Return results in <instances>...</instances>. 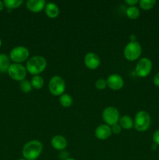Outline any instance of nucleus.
I'll return each mask as SVG.
<instances>
[{
  "mask_svg": "<svg viewBox=\"0 0 159 160\" xmlns=\"http://www.w3.org/2000/svg\"><path fill=\"white\" fill-rule=\"evenodd\" d=\"M43 151V145L40 141L31 140L24 145L22 149L23 159L26 160H36Z\"/></svg>",
  "mask_w": 159,
  "mask_h": 160,
  "instance_id": "nucleus-1",
  "label": "nucleus"
},
{
  "mask_svg": "<svg viewBox=\"0 0 159 160\" xmlns=\"http://www.w3.org/2000/svg\"><path fill=\"white\" fill-rule=\"evenodd\" d=\"M47 61L41 56H34L28 59L26 64V71L31 75H38L45 70Z\"/></svg>",
  "mask_w": 159,
  "mask_h": 160,
  "instance_id": "nucleus-2",
  "label": "nucleus"
},
{
  "mask_svg": "<svg viewBox=\"0 0 159 160\" xmlns=\"http://www.w3.org/2000/svg\"><path fill=\"white\" fill-rule=\"evenodd\" d=\"M133 128L139 132H144L149 129L151 123V118L147 111L140 110L136 114L134 118Z\"/></svg>",
  "mask_w": 159,
  "mask_h": 160,
  "instance_id": "nucleus-3",
  "label": "nucleus"
},
{
  "mask_svg": "<svg viewBox=\"0 0 159 160\" xmlns=\"http://www.w3.org/2000/svg\"><path fill=\"white\" fill-rule=\"evenodd\" d=\"M142 53V47L140 42H129L125 46L123 54L125 58L129 61H135L140 58Z\"/></svg>",
  "mask_w": 159,
  "mask_h": 160,
  "instance_id": "nucleus-4",
  "label": "nucleus"
},
{
  "mask_svg": "<svg viewBox=\"0 0 159 160\" xmlns=\"http://www.w3.org/2000/svg\"><path fill=\"white\" fill-rule=\"evenodd\" d=\"M48 89L51 95L55 96H61L65 91V82L60 76H54L50 79L48 83Z\"/></svg>",
  "mask_w": 159,
  "mask_h": 160,
  "instance_id": "nucleus-5",
  "label": "nucleus"
},
{
  "mask_svg": "<svg viewBox=\"0 0 159 160\" xmlns=\"http://www.w3.org/2000/svg\"><path fill=\"white\" fill-rule=\"evenodd\" d=\"M30 52L24 46H17L12 48L9 52V59L14 63H20L24 62L29 58Z\"/></svg>",
  "mask_w": 159,
  "mask_h": 160,
  "instance_id": "nucleus-6",
  "label": "nucleus"
},
{
  "mask_svg": "<svg viewBox=\"0 0 159 160\" xmlns=\"http://www.w3.org/2000/svg\"><path fill=\"white\" fill-rule=\"evenodd\" d=\"M119 112L114 106H108L103 110L102 119L105 124L112 127L118 123L119 120Z\"/></svg>",
  "mask_w": 159,
  "mask_h": 160,
  "instance_id": "nucleus-7",
  "label": "nucleus"
},
{
  "mask_svg": "<svg viewBox=\"0 0 159 160\" xmlns=\"http://www.w3.org/2000/svg\"><path fill=\"white\" fill-rule=\"evenodd\" d=\"M26 69L24 66L20 63H12L7 73L9 78L17 81H22L26 78Z\"/></svg>",
  "mask_w": 159,
  "mask_h": 160,
  "instance_id": "nucleus-8",
  "label": "nucleus"
},
{
  "mask_svg": "<svg viewBox=\"0 0 159 160\" xmlns=\"http://www.w3.org/2000/svg\"><path fill=\"white\" fill-rule=\"evenodd\" d=\"M152 62L148 58H142L136 66V74L139 78H146L151 73L152 70Z\"/></svg>",
  "mask_w": 159,
  "mask_h": 160,
  "instance_id": "nucleus-9",
  "label": "nucleus"
},
{
  "mask_svg": "<svg viewBox=\"0 0 159 160\" xmlns=\"http://www.w3.org/2000/svg\"><path fill=\"white\" fill-rule=\"evenodd\" d=\"M107 86L110 89L113 91H118L123 88L124 85V81L123 78L117 73H113L108 77L107 80Z\"/></svg>",
  "mask_w": 159,
  "mask_h": 160,
  "instance_id": "nucleus-10",
  "label": "nucleus"
},
{
  "mask_svg": "<svg viewBox=\"0 0 159 160\" xmlns=\"http://www.w3.org/2000/svg\"><path fill=\"white\" fill-rule=\"evenodd\" d=\"M84 64L90 70H96L98 68L101 62V59L98 55L94 52H88L85 55L84 59Z\"/></svg>",
  "mask_w": 159,
  "mask_h": 160,
  "instance_id": "nucleus-11",
  "label": "nucleus"
},
{
  "mask_svg": "<svg viewBox=\"0 0 159 160\" xmlns=\"http://www.w3.org/2000/svg\"><path fill=\"white\" fill-rule=\"evenodd\" d=\"M112 129L111 127L107 124H101L97 127L94 131L95 137L99 140H106L109 138L112 135Z\"/></svg>",
  "mask_w": 159,
  "mask_h": 160,
  "instance_id": "nucleus-12",
  "label": "nucleus"
},
{
  "mask_svg": "<svg viewBox=\"0 0 159 160\" xmlns=\"http://www.w3.org/2000/svg\"><path fill=\"white\" fill-rule=\"evenodd\" d=\"M45 0H27L26 2V8L32 12H40L45 9Z\"/></svg>",
  "mask_w": 159,
  "mask_h": 160,
  "instance_id": "nucleus-13",
  "label": "nucleus"
},
{
  "mask_svg": "<svg viewBox=\"0 0 159 160\" xmlns=\"http://www.w3.org/2000/svg\"><path fill=\"white\" fill-rule=\"evenodd\" d=\"M51 145L54 149L58 150V151H62L66 148L68 142L63 136L55 135L51 138Z\"/></svg>",
  "mask_w": 159,
  "mask_h": 160,
  "instance_id": "nucleus-14",
  "label": "nucleus"
},
{
  "mask_svg": "<svg viewBox=\"0 0 159 160\" xmlns=\"http://www.w3.org/2000/svg\"><path fill=\"white\" fill-rule=\"evenodd\" d=\"M45 11L47 17H48L51 19L56 18L59 14V6L54 2L46 3V6H45Z\"/></svg>",
  "mask_w": 159,
  "mask_h": 160,
  "instance_id": "nucleus-15",
  "label": "nucleus"
},
{
  "mask_svg": "<svg viewBox=\"0 0 159 160\" xmlns=\"http://www.w3.org/2000/svg\"><path fill=\"white\" fill-rule=\"evenodd\" d=\"M10 59L4 53H0V73H6L10 67Z\"/></svg>",
  "mask_w": 159,
  "mask_h": 160,
  "instance_id": "nucleus-16",
  "label": "nucleus"
},
{
  "mask_svg": "<svg viewBox=\"0 0 159 160\" xmlns=\"http://www.w3.org/2000/svg\"><path fill=\"white\" fill-rule=\"evenodd\" d=\"M118 122H119V125L121 126V128L125 130H130L134 126L133 120L129 116L127 115L120 117Z\"/></svg>",
  "mask_w": 159,
  "mask_h": 160,
  "instance_id": "nucleus-17",
  "label": "nucleus"
},
{
  "mask_svg": "<svg viewBox=\"0 0 159 160\" xmlns=\"http://www.w3.org/2000/svg\"><path fill=\"white\" fill-rule=\"evenodd\" d=\"M31 85L32 88L34 89H41L44 86V79L42 77H41L40 75H35V76H33V78H31Z\"/></svg>",
  "mask_w": 159,
  "mask_h": 160,
  "instance_id": "nucleus-18",
  "label": "nucleus"
},
{
  "mask_svg": "<svg viewBox=\"0 0 159 160\" xmlns=\"http://www.w3.org/2000/svg\"><path fill=\"white\" fill-rule=\"evenodd\" d=\"M126 14L128 18L131 20H136L140 17V9L137 6H129L126 11Z\"/></svg>",
  "mask_w": 159,
  "mask_h": 160,
  "instance_id": "nucleus-19",
  "label": "nucleus"
},
{
  "mask_svg": "<svg viewBox=\"0 0 159 160\" xmlns=\"http://www.w3.org/2000/svg\"><path fill=\"white\" fill-rule=\"evenodd\" d=\"M59 103L65 108H68L73 104V98L68 94H65L59 96Z\"/></svg>",
  "mask_w": 159,
  "mask_h": 160,
  "instance_id": "nucleus-20",
  "label": "nucleus"
},
{
  "mask_svg": "<svg viewBox=\"0 0 159 160\" xmlns=\"http://www.w3.org/2000/svg\"><path fill=\"white\" fill-rule=\"evenodd\" d=\"M5 7L9 9H14L20 7L23 3V0H5L3 1Z\"/></svg>",
  "mask_w": 159,
  "mask_h": 160,
  "instance_id": "nucleus-21",
  "label": "nucleus"
},
{
  "mask_svg": "<svg viewBox=\"0 0 159 160\" xmlns=\"http://www.w3.org/2000/svg\"><path fill=\"white\" fill-rule=\"evenodd\" d=\"M155 3V0H140L139 1L140 7L143 10H149V9H152Z\"/></svg>",
  "mask_w": 159,
  "mask_h": 160,
  "instance_id": "nucleus-22",
  "label": "nucleus"
},
{
  "mask_svg": "<svg viewBox=\"0 0 159 160\" xmlns=\"http://www.w3.org/2000/svg\"><path fill=\"white\" fill-rule=\"evenodd\" d=\"M20 88L24 93H29L31 92V90L33 89L32 85H31V81H28V80L24 79L23 81H20Z\"/></svg>",
  "mask_w": 159,
  "mask_h": 160,
  "instance_id": "nucleus-23",
  "label": "nucleus"
},
{
  "mask_svg": "<svg viewBox=\"0 0 159 160\" xmlns=\"http://www.w3.org/2000/svg\"><path fill=\"white\" fill-rule=\"evenodd\" d=\"M95 87L98 90H104L106 87H108L107 81H106V80L102 79V78L97 80L96 82H95Z\"/></svg>",
  "mask_w": 159,
  "mask_h": 160,
  "instance_id": "nucleus-24",
  "label": "nucleus"
},
{
  "mask_svg": "<svg viewBox=\"0 0 159 160\" xmlns=\"http://www.w3.org/2000/svg\"><path fill=\"white\" fill-rule=\"evenodd\" d=\"M111 129H112V132L115 134H118L121 133L122 131V128L119 124L116 123V124L113 125V126L111 127Z\"/></svg>",
  "mask_w": 159,
  "mask_h": 160,
  "instance_id": "nucleus-25",
  "label": "nucleus"
},
{
  "mask_svg": "<svg viewBox=\"0 0 159 160\" xmlns=\"http://www.w3.org/2000/svg\"><path fill=\"white\" fill-rule=\"evenodd\" d=\"M153 142L157 145H159V129L157 130L153 134Z\"/></svg>",
  "mask_w": 159,
  "mask_h": 160,
  "instance_id": "nucleus-26",
  "label": "nucleus"
},
{
  "mask_svg": "<svg viewBox=\"0 0 159 160\" xmlns=\"http://www.w3.org/2000/svg\"><path fill=\"white\" fill-rule=\"evenodd\" d=\"M125 2L129 6H135V5L139 3V1L138 0H126Z\"/></svg>",
  "mask_w": 159,
  "mask_h": 160,
  "instance_id": "nucleus-27",
  "label": "nucleus"
},
{
  "mask_svg": "<svg viewBox=\"0 0 159 160\" xmlns=\"http://www.w3.org/2000/svg\"><path fill=\"white\" fill-rule=\"evenodd\" d=\"M153 82H154V85H156L157 87H159V72L154 75V79H153Z\"/></svg>",
  "mask_w": 159,
  "mask_h": 160,
  "instance_id": "nucleus-28",
  "label": "nucleus"
},
{
  "mask_svg": "<svg viewBox=\"0 0 159 160\" xmlns=\"http://www.w3.org/2000/svg\"><path fill=\"white\" fill-rule=\"evenodd\" d=\"M129 38H130V42H137V37H136L135 34H131V35L129 36Z\"/></svg>",
  "mask_w": 159,
  "mask_h": 160,
  "instance_id": "nucleus-29",
  "label": "nucleus"
},
{
  "mask_svg": "<svg viewBox=\"0 0 159 160\" xmlns=\"http://www.w3.org/2000/svg\"><path fill=\"white\" fill-rule=\"evenodd\" d=\"M4 7H5L4 3H3L2 1H1V0H0V11L2 10V9H4Z\"/></svg>",
  "mask_w": 159,
  "mask_h": 160,
  "instance_id": "nucleus-30",
  "label": "nucleus"
},
{
  "mask_svg": "<svg viewBox=\"0 0 159 160\" xmlns=\"http://www.w3.org/2000/svg\"><path fill=\"white\" fill-rule=\"evenodd\" d=\"M157 145H156V144H153L152 146H151V148H152L153 150H155L156 148H157Z\"/></svg>",
  "mask_w": 159,
  "mask_h": 160,
  "instance_id": "nucleus-31",
  "label": "nucleus"
},
{
  "mask_svg": "<svg viewBox=\"0 0 159 160\" xmlns=\"http://www.w3.org/2000/svg\"><path fill=\"white\" fill-rule=\"evenodd\" d=\"M65 160H76V159H73V158H68V159H66Z\"/></svg>",
  "mask_w": 159,
  "mask_h": 160,
  "instance_id": "nucleus-32",
  "label": "nucleus"
},
{
  "mask_svg": "<svg viewBox=\"0 0 159 160\" xmlns=\"http://www.w3.org/2000/svg\"><path fill=\"white\" fill-rule=\"evenodd\" d=\"M1 45H2V40L1 38H0V47H1Z\"/></svg>",
  "mask_w": 159,
  "mask_h": 160,
  "instance_id": "nucleus-33",
  "label": "nucleus"
},
{
  "mask_svg": "<svg viewBox=\"0 0 159 160\" xmlns=\"http://www.w3.org/2000/svg\"><path fill=\"white\" fill-rule=\"evenodd\" d=\"M18 160H26V159H18Z\"/></svg>",
  "mask_w": 159,
  "mask_h": 160,
  "instance_id": "nucleus-34",
  "label": "nucleus"
},
{
  "mask_svg": "<svg viewBox=\"0 0 159 160\" xmlns=\"http://www.w3.org/2000/svg\"><path fill=\"white\" fill-rule=\"evenodd\" d=\"M158 157H159V154H158Z\"/></svg>",
  "mask_w": 159,
  "mask_h": 160,
  "instance_id": "nucleus-35",
  "label": "nucleus"
}]
</instances>
